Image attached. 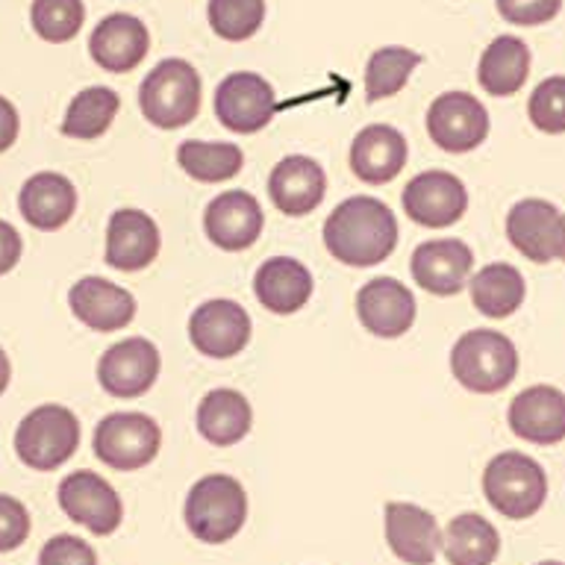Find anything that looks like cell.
Listing matches in <instances>:
<instances>
[{
  "label": "cell",
  "mask_w": 565,
  "mask_h": 565,
  "mask_svg": "<svg viewBox=\"0 0 565 565\" xmlns=\"http://www.w3.org/2000/svg\"><path fill=\"white\" fill-rule=\"evenodd\" d=\"M324 245L333 259L353 268L386 263L397 247V218L371 194H353L324 221Z\"/></svg>",
  "instance_id": "1"
},
{
  "label": "cell",
  "mask_w": 565,
  "mask_h": 565,
  "mask_svg": "<svg viewBox=\"0 0 565 565\" xmlns=\"http://www.w3.org/2000/svg\"><path fill=\"white\" fill-rule=\"evenodd\" d=\"M450 371L462 388L475 395H494L519 374V351L510 335L498 330H468L450 351Z\"/></svg>",
  "instance_id": "2"
},
{
  "label": "cell",
  "mask_w": 565,
  "mask_h": 565,
  "mask_svg": "<svg viewBox=\"0 0 565 565\" xmlns=\"http://www.w3.org/2000/svg\"><path fill=\"white\" fill-rule=\"evenodd\" d=\"M183 515L198 542L224 545L245 527L247 494L236 477L206 475L189 489Z\"/></svg>",
  "instance_id": "3"
},
{
  "label": "cell",
  "mask_w": 565,
  "mask_h": 565,
  "mask_svg": "<svg viewBox=\"0 0 565 565\" xmlns=\"http://www.w3.org/2000/svg\"><path fill=\"white\" fill-rule=\"evenodd\" d=\"M139 109L159 130H180L201 113V77L185 60H162L139 88Z\"/></svg>",
  "instance_id": "4"
},
{
  "label": "cell",
  "mask_w": 565,
  "mask_h": 565,
  "mask_svg": "<svg viewBox=\"0 0 565 565\" xmlns=\"http://www.w3.org/2000/svg\"><path fill=\"white\" fill-rule=\"evenodd\" d=\"M483 494L503 519H533L547 498V477L533 457L503 450L486 466Z\"/></svg>",
  "instance_id": "5"
},
{
  "label": "cell",
  "mask_w": 565,
  "mask_h": 565,
  "mask_svg": "<svg viewBox=\"0 0 565 565\" xmlns=\"http://www.w3.org/2000/svg\"><path fill=\"white\" fill-rule=\"evenodd\" d=\"M79 445V422L68 406L44 404L24 415L15 430V454L33 471H56Z\"/></svg>",
  "instance_id": "6"
},
{
  "label": "cell",
  "mask_w": 565,
  "mask_h": 565,
  "mask_svg": "<svg viewBox=\"0 0 565 565\" xmlns=\"http://www.w3.org/2000/svg\"><path fill=\"white\" fill-rule=\"evenodd\" d=\"M162 445L159 424L145 413H113L95 427V457L115 471H139L150 466Z\"/></svg>",
  "instance_id": "7"
},
{
  "label": "cell",
  "mask_w": 565,
  "mask_h": 565,
  "mask_svg": "<svg viewBox=\"0 0 565 565\" xmlns=\"http://www.w3.org/2000/svg\"><path fill=\"white\" fill-rule=\"evenodd\" d=\"M507 236L530 263H554L565 254V215L551 201L524 198L507 215Z\"/></svg>",
  "instance_id": "8"
},
{
  "label": "cell",
  "mask_w": 565,
  "mask_h": 565,
  "mask_svg": "<svg viewBox=\"0 0 565 565\" xmlns=\"http://www.w3.org/2000/svg\"><path fill=\"white\" fill-rule=\"evenodd\" d=\"M427 132L436 148L448 153H468L489 136V113L468 92H445L427 109Z\"/></svg>",
  "instance_id": "9"
},
{
  "label": "cell",
  "mask_w": 565,
  "mask_h": 565,
  "mask_svg": "<svg viewBox=\"0 0 565 565\" xmlns=\"http://www.w3.org/2000/svg\"><path fill=\"white\" fill-rule=\"evenodd\" d=\"M162 369L159 348L150 339L130 335L124 342L113 344L97 362V383L106 395L113 397H141L153 388Z\"/></svg>",
  "instance_id": "10"
},
{
  "label": "cell",
  "mask_w": 565,
  "mask_h": 565,
  "mask_svg": "<svg viewBox=\"0 0 565 565\" xmlns=\"http://www.w3.org/2000/svg\"><path fill=\"white\" fill-rule=\"evenodd\" d=\"M277 113V95L271 83L254 71H236L215 88V115L233 132L250 136L268 127Z\"/></svg>",
  "instance_id": "11"
},
{
  "label": "cell",
  "mask_w": 565,
  "mask_h": 565,
  "mask_svg": "<svg viewBox=\"0 0 565 565\" xmlns=\"http://www.w3.org/2000/svg\"><path fill=\"white\" fill-rule=\"evenodd\" d=\"M60 507L71 521H77L95 536H109L124 519V507L118 492L106 477L95 471H71L60 483Z\"/></svg>",
  "instance_id": "12"
},
{
  "label": "cell",
  "mask_w": 565,
  "mask_h": 565,
  "mask_svg": "<svg viewBox=\"0 0 565 565\" xmlns=\"http://www.w3.org/2000/svg\"><path fill=\"white\" fill-rule=\"evenodd\" d=\"M189 339L194 351L210 360H230L250 342V316L242 303L227 298L206 300L189 318Z\"/></svg>",
  "instance_id": "13"
},
{
  "label": "cell",
  "mask_w": 565,
  "mask_h": 565,
  "mask_svg": "<svg viewBox=\"0 0 565 565\" xmlns=\"http://www.w3.org/2000/svg\"><path fill=\"white\" fill-rule=\"evenodd\" d=\"M466 210L468 189L450 171H424L404 189V212L422 227H450L466 215Z\"/></svg>",
  "instance_id": "14"
},
{
  "label": "cell",
  "mask_w": 565,
  "mask_h": 565,
  "mask_svg": "<svg viewBox=\"0 0 565 565\" xmlns=\"http://www.w3.org/2000/svg\"><path fill=\"white\" fill-rule=\"evenodd\" d=\"M265 215L263 206L250 192L230 189L212 198V203L203 212V230L215 247L221 250H247L263 236Z\"/></svg>",
  "instance_id": "15"
},
{
  "label": "cell",
  "mask_w": 565,
  "mask_h": 565,
  "mask_svg": "<svg viewBox=\"0 0 565 565\" xmlns=\"http://www.w3.org/2000/svg\"><path fill=\"white\" fill-rule=\"evenodd\" d=\"M471 265H475V254L466 242L430 238V242L415 247L409 271L424 291L439 295V298H454L468 286Z\"/></svg>",
  "instance_id": "16"
},
{
  "label": "cell",
  "mask_w": 565,
  "mask_h": 565,
  "mask_svg": "<svg viewBox=\"0 0 565 565\" xmlns=\"http://www.w3.org/2000/svg\"><path fill=\"white\" fill-rule=\"evenodd\" d=\"M356 316L369 333L380 339H401L415 324L418 307L404 282L395 277H377L356 291Z\"/></svg>",
  "instance_id": "17"
},
{
  "label": "cell",
  "mask_w": 565,
  "mask_h": 565,
  "mask_svg": "<svg viewBox=\"0 0 565 565\" xmlns=\"http://www.w3.org/2000/svg\"><path fill=\"white\" fill-rule=\"evenodd\" d=\"M157 221L141 210H118L106 224V263L118 271H141L159 256Z\"/></svg>",
  "instance_id": "18"
},
{
  "label": "cell",
  "mask_w": 565,
  "mask_h": 565,
  "mask_svg": "<svg viewBox=\"0 0 565 565\" xmlns=\"http://www.w3.org/2000/svg\"><path fill=\"white\" fill-rule=\"evenodd\" d=\"M150 35L148 26L130 12H113L95 26L88 39V53L95 65H100L109 74H127L139 68L141 60L148 56Z\"/></svg>",
  "instance_id": "19"
},
{
  "label": "cell",
  "mask_w": 565,
  "mask_h": 565,
  "mask_svg": "<svg viewBox=\"0 0 565 565\" xmlns=\"http://www.w3.org/2000/svg\"><path fill=\"white\" fill-rule=\"evenodd\" d=\"M386 542L406 565H433L441 547L439 521L433 512L406 501L386 503Z\"/></svg>",
  "instance_id": "20"
},
{
  "label": "cell",
  "mask_w": 565,
  "mask_h": 565,
  "mask_svg": "<svg viewBox=\"0 0 565 565\" xmlns=\"http://www.w3.org/2000/svg\"><path fill=\"white\" fill-rule=\"evenodd\" d=\"M268 194L271 203L282 215L300 218L321 206L327 194V174L316 159L309 157H286L274 166L268 177Z\"/></svg>",
  "instance_id": "21"
},
{
  "label": "cell",
  "mask_w": 565,
  "mask_h": 565,
  "mask_svg": "<svg viewBox=\"0 0 565 565\" xmlns=\"http://www.w3.org/2000/svg\"><path fill=\"white\" fill-rule=\"evenodd\" d=\"M71 312L97 333L124 330L136 318V298L130 291L104 280V277H83L68 291Z\"/></svg>",
  "instance_id": "22"
},
{
  "label": "cell",
  "mask_w": 565,
  "mask_h": 565,
  "mask_svg": "<svg viewBox=\"0 0 565 565\" xmlns=\"http://www.w3.org/2000/svg\"><path fill=\"white\" fill-rule=\"evenodd\" d=\"M510 430L533 445H559L565 439V392L556 386H530L510 404Z\"/></svg>",
  "instance_id": "23"
},
{
  "label": "cell",
  "mask_w": 565,
  "mask_h": 565,
  "mask_svg": "<svg viewBox=\"0 0 565 565\" xmlns=\"http://www.w3.org/2000/svg\"><path fill=\"white\" fill-rule=\"evenodd\" d=\"M406 139L388 124H371L356 132L351 145V171L369 185L392 183L406 166Z\"/></svg>",
  "instance_id": "24"
},
{
  "label": "cell",
  "mask_w": 565,
  "mask_h": 565,
  "mask_svg": "<svg viewBox=\"0 0 565 565\" xmlns=\"http://www.w3.org/2000/svg\"><path fill=\"white\" fill-rule=\"evenodd\" d=\"M254 295L259 307L274 316H295L312 298V274L300 259L274 256L259 265L254 277Z\"/></svg>",
  "instance_id": "25"
},
{
  "label": "cell",
  "mask_w": 565,
  "mask_h": 565,
  "mask_svg": "<svg viewBox=\"0 0 565 565\" xmlns=\"http://www.w3.org/2000/svg\"><path fill=\"white\" fill-rule=\"evenodd\" d=\"M18 210L30 227L53 233V230L65 227L77 210V189L65 174L39 171L26 180L18 194Z\"/></svg>",
  "instance_id": "26"
},
{
  "label": "cell",
  "mask_w": 565,
  "mask_h": 565,
  "mask_svg": "<svg viewBox=\"0 0 565 565\" xmlns=\"http://www.w3.org/2000/svg\"><path fill=\"white\" fill-rule=\"evenodd\" d=\"M254 409L236 388H212L198 406V433L215 448H230L250 433Z\"/></svg>",
  "instance_id": "27"
},
{
  "label": "cell",
  "mask_w": 565,
  "mask_h": 565,
  "mask_svg": "<svg viewBox=\"0 0 565 565\" xmlns=\"http://www.w3.org/2000/svg\"><path fill=\"white\" fill-rule=\"evenodd\" d=\"M530 74V51L527 44L515 35H498L480 56L477 79L480 86L494 97L519 95L521 86L527 83Z\"/></svg>",
  "instance_id": "28"
},
{
  "label": "cell",
  "mask_w": 565,
  "mask_h": 565,
  "mask_svg": "<svg viewBox=\"0 0 565 565\" xmlns=\"http://www.w3.org/2000/svg\"><path fill=\"white\" fill-rule=\"evenodd\" d=\"M441 547L450 565H492L501 554V536L489 519L477 512H462L448 521Z\"/></svg>",
  "instance_id": "29"
},
{
  "label": "cell",
  "mask_w": 565,
  "mask_h": 565,
  "mask_svg": "<svg viewBox=\"0 0 565 565\" xmlns=\"http://www.w3.org/2000/svg\"><path fill=\"white\" fill-rule=\"evenodd\" d=\"M527 286L515 265L492 263L471 277V303L486 318H510L524 303Z\"/></svg>",
  "instance_id": "30"
},
{
  "label": "cell",
  "mask_w": 565,
  "mask_h": 565,
  "mask_svg": "<svg viewBox=\"0 0 565 565\" xmlns=\"http://www.w3.org/2000/svg\"><path fill=\"white\" fill-rule=\"evenodd\" d=\"M177 162L198 183H227L245 166V153L233 141H183Z\"/></svg>",
  "instance_id": "31"
},
{
  "label": "cell",
  "mask_w": 565,
  "mask_h": 565,
  "mask_svg": "<svg viewBox=\"0 0 565 565\" xmlns=\"http://www.w3.org/2000/svg\"><path fill=\"white\" fill-rule=\"evenodd\" d=\"M118 109H121V97L115 95L109 86L83 88V92L71 100L68 113H65L62 136L79 141L100 139V136L113 127Z\"/></svg>",
  "instance_id": "32"
},
{
  "label": "cell",
  "mask_w": 565,
  "mask_h": 565,
  "mask_svg": "<svg viewBox=\"0 0 565 565\" xmlns=\"http://www.w3.org/2000/svg\"><path fill=\"white\" fill-rule=\"evenodd\" d=\"M418 65H422V53L409 51V47H397V44H388V47H380V51L371 53L369 65H365V97H369V104L397 95Z\"/></svg>",
  "instance_id": "33"
},
{
  "label": "cell",
  "mask_w": 565,
  "mask_h": 565,
  "mask_svg": "<svg viewBox=\"0 0 565 565\" xmlns=\"http://www.w3.org/2000/svg\"><path fill=\"white\" fill-rule=\"evenodd\" d=\"M212 33L227 42H247L265 21V0H210L206 7Z\"/></svg>",
  "instance_id": "34"
},
{
  "label": "cell",
  "mask_w": 565,
  "mask_h": 565,
  "mask_svg": "<svg viewBox=\"0 0 565 565\" xmlns=\"http://www.w3.org/2000/svg\"><path fill=\"white\" fill-rule=\"evenodd\" d=\"M30 21L39 39L51 44H65L79 33L86 21L83 0H33Z\"/></svg>",
  "instance_id": "35"
},
{
  "label": "cell",
  "mask_w": 565,
  "mask_h": 565,
  "mask_svg": "<svg viewBox=\"0 0 565 565\" xmlns=\"http://www.w3.org/2000/svg\"><path fill=\"white\" fill-rule=\"evenodd\" d=\"M527 115L533 127L547 136L565 132V77L542 79L530 95Z\"/></svg>",
  "instance_id": "36"
},
{
  "label": "cell",
  "mask_w": 565,
  "mask_h": 565,
  "mask_svg": "<svg viewBox=\"0 0 565 565\" xmlns=\"http://www.w3.org/2000/svg\"><path fill=\"white\" fill-rule=\"evenodd\" d=\"M39 565H97V554L86 539L60 533L44 542Z\"/></svg>",
  "instance_id": "37"
},
{
  "label": "cell",
  "mask_w": 565,
  "mask_h": 565,
  "mask_svg": "<svg viewBox=\"0 0 565 565\" xmlns=\"http://www.w3.org/2000/svg\"><path fill=\"white\" fill-rule=\"evenodd\" d=\"M30 536V512L12 494H0V554L21 547Z\"/></svg>",
  "instance_id": "38"
},
{
  "label": "cell",
  "mask_w": 565,
  "mask_h": 565,
  "mask_svg": "<svg viewBox=\"0 0 565 565\" xmlns=\"http://www.w3.org/2000/svg\"><path fill=\"white\" fill-rule=\"evenodd\" d=\"M563 9V0H498L503 21L519 26H539L554 21Z\"/></svg>",
  "instance_id": "39"
},
{
  "label": "cell",
  "mask_w": 565,
  "mask_h": 565,
  "mask_svg": "<svg viewBox=\"0 0 565 565\" xmlns=\"http://www.w3.org/2000/svg\"><path fill=\"white\" fill-rule=\"evenodd\" d=\"M21 254H24L21 233H18L9 221L0 218V277L12 271V268L21 263Z\"/></svg>",
  "instance_id": "40"
},
{
  "label": "cell",
  "mask_w": 565,
  "mask_h": 565,
  "mask_svg": "<svg viewBox=\"0 0 565 565\" xmlns=\"http://www.w3.org/2000/svg\"><path fill=\"white\" fill-rule=\"evenodd\" d=\"M18 132H21V118H18V109L12 106V100L0 97V153L15 145Z\"/></svg>",
  "instance_id": "41"
},
{
  "label": "cell",
  "mask_w": 565,
  "mask_h": 565,
  "mask_svg": "<svg viewBox=\"0 0 565 565\" xmlns=\"http://www.w3.org/2000/svg\"><path fill=\"white\" fill-rule=\"evenodd\" d=\"M9 377H12V365H9L7 351H3V348H0V395H3V392H7Z\"/></svg>",
  "instance_id": "42"
},
{
  "label": "cell",
  "mask_w": 565,
  "mask_h": 565,
  "mask_svg": "<svg viewBox=\"0 0 565 565\" xmlns=\"http://www.w3.org/2000/svg\"><path fill=\"white\" fill-rule=\"evenodd\" d=\"M539 565H565V563H556V559H547V563H539Z\"/></svg>",
  "instance_id": "43"
},
{
  "label": "cell",
  "mask_w": 565,
  "mask_h": 565,
  "mask_svg": "<svg viewBox=\"0 0 565 565\" xmlns=\"http://www.w3.org/2000/svg\"><path fill=\"white\" fill-rule=\"evenodd\" d=\"M563 259H565V254H563Z\"/></svg>",
  "instance_id": "44"
}]
</instances>
